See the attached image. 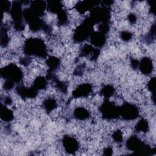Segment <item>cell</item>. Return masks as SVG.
<instances>
[{
    "label": "cell",
    "instance_id": "1",
    "mask_svg": "<svg viewBox=\"0 0 156 156\" xmlns=\"http://www.w3.org/2000/svg\"><path fill=\"white\" fill-rule=\"evenodd\" d=\"M23 48L24 52L27 56L34 55L38 58H45L48 55L46 44L39 38H28L25 41Z\"/></svg>",
    "mask_w": 156,
    "mask_h": 156
},
{
    "label": "cell",
    "instance_id": "2",
    "mask_svg": "<svg viewBox=\"0 0 156 156\" xmlns=\"http://www.w3.org/2000/svg\"><path fill=\"white\" fill-rule=\"evenodd\" d=\"M1 76L5 80L20 83L23 79L24 74L21 69L15 63H10L1 68Z\"/></svg>",
    "mask_w": 156,
    "mask_h": 156
},
{
    "label": "cell",
    "instance_id": "3",
    "mask_svg": "<svg viewBox=\"0 0 156 156\" xmlns=\"http://www.w3.org/2000/svg\"><path fill=\"white\" fill-rule=\"evenodd\" d=\"M103 118L108 120L117 119L120 115L119 107L108 99H105L99 107Z\"/></svg>",
    "mask_w": 156,
    "mask_h": 156
},
{
    "label": "cell",
    "instance_id": "4",
    "mask_svg": "<svg viewBox=\"0 0 156 156\" xmlns=\"http://www.w3.org/2000/svg\"><path fill=\"white\" fill-rule=\"evenodd\" d=\"M121 118L126 121H132L136 119L139 115L138 107L132 103L125 102L119 107Z\"/></svg>",
    "mask_w": 156,
    "mask_h": 156
},
{
    "label": "cell",
    "instance_id": "5",
    "mask_svg": "<svg viewBox=\"0 0 156 156\" xmlns=\"http://www.w3.org/2000/svg\"><path fill=\"white\" fill-rule=\"evenodd\" d=\"M62 144L65 152L69 154H74L79 149V143L76 138L73 136L66 135L63 136Z\"/></svg>",
    "mask_w": 156,
    "mask_h": 156
},
{
    "label": "cell",
    "instance_id": "6",
    "mask_svg": "<svg viewBox=\"0 0 156 156\" xmlns=\"http://www.w3.org/2000/svg\"><path fill=\"white\" fill-rule=\"evenodd\" d=\"M92 91L93 88L90 83H83L79 84L73 91L72 94L74 98H83L88 96Z\"/></svg>",
    "mask_w": 156,
    "mask_h": 156
},
{
    "label": "cell",
    "instance_id": "7",
    "mask_svg": "<svg viewBox=\"0 0 156 156\" xmlns=\"http://www.w3.org/2000/svg\"><path fill=\"white\" fill-rule=\"evenodd\" d=\"M90 41L91 44L101 48L102 47L106 42L105 34L101 32H93L90 35Z\"/></svg>",
    "mask_w": 156,
    "mask_h": 156
},
{
    "label": "cell",
    "instance_id": "8",
    "mask_svg": "<svg viewBox=\"0 0 156 156\" xmlns=\"http://www.w3.org/2000/svg\"><path fill=\"white\" fill-rule=\"evenodd\" d=\"M138 68L142 74L144 75H149L152 72L153 64L152 61L149 57H144L139 62Z\"/></svg>",
    "mask_w": 156,
    "mask_h": 156
},
{
    "label": "cell",
    "instance_id": "9",
    "mask_svg": "<svg viewBox=\"0 0 156 156\" xmlns=\"http://www.w3.org/2000/svg\"><path fill=\"white\" fill-rule=\"evenodd\" d=\"M74 116L76 119L80 121H85L89 118L90 112L85 107H77L73 112Z\"/></svg>",
    "mask_w": 156,
    "mask_h": 156
},
{
    "label": "cell",
    "instance_id": "10",
    "mask_svg": "<svg viewBox=\"0 0 156 156\" xmlns=\"http://www.w3.org/2000/svg\"><path fill=\"white\" fill-rule=\"evenodd\" d=\"M43 107L47 112H52L57 107V102L53 98H48L43 102Z\"/></svg>",
    "mask_w": 156,
    "mask_h": 156
},
{
    "label": "cell",
    "instance_id": "11",
    "mask_svg": "<svg viewBox=\"0 0 156 156\" xmlns=\"http://www.w3.org/2000/svg\"><path fill=\"white\" fill-rule=\"evenodd\" d=\"M13 117L14 115L13 112L2 104L1 110V118L2 120L5 122H10L13 119Z\"/></svg>",
    "mask_w": 156,
    "mask_h": 156
},
{
    "label": "cell",
    "instance_id": "12",
    "mask_svg": "<svg viewBox=\"0 0 156 156\" xmlns=\"http://www.w3.org/2000/svg\"><path fill=\"white\" fill-rule=\"evenodd\" d=\"M48 3L46 7H48V11L52 13H58L63 10V5L60 1H48Z\"/></svg>",
    "mask_w": 156,
    "mask_h": 156
},
{
    "label": "cell",
    "instance_id": "13",
    "mask_svg": "<svg viewBox=\"0 0 156 156\" xmlns=\"http://www.w3.org/2000/svg\"><path fill=\"white\" fill-rule=\"evenodd\" d=\"M149 129V126L146 119L142 118L140 119L135 124V130L138 133H146Z\"/></svg>",
    "mask_w": 156,
    "mask_h": 156
},
{
    "label": "cell",
    "instance_id": "14",
    "mask_svg": "<svg viewBox=\"0 0 156 156\" xmlns=\"http://www.w3.org/2000/svg\"><path fill=\"white\" fill-rule=\"evenodd\" d=\"M115 92V89L112 85H104L101 90V94L106 99H108L114 96Z\"/></svg>",
    "mask_w": 156,
    "mask_h": 156
},
{
    "label": "cell",
    "instance_id": "15",
    "mask_svg": "<svg viewBox=\"0 0 156 156\" xmlns=\"http://www.w3.org/2000/svg\"><path fill=\"white\" fill-rule=\"evenodd\" d=\"M112 137L113 140H114V141L116 142V143H118V144L122 143V140H123V135H122V132L121 130L117 129V130H115L112 135Z\"/></svg>",
    "mask_w": 156,
    "mask_h": 156
},
{
    "label": "cell",
    "instance_id": "16",
    "mask_svg": "<svg viewBox=\"0 0 156 156\" xmlns=\"http://www.w3.org/2000/svg\"><path fill=\"white\" fill-rule=\"evenodd\" d=\"M133 34L128 30H123L121 32L120 37L124 41H129L132 38Z\"/></svg>",
    "mask_w": 156,
    "mask_h": 156
}]
</instances>
